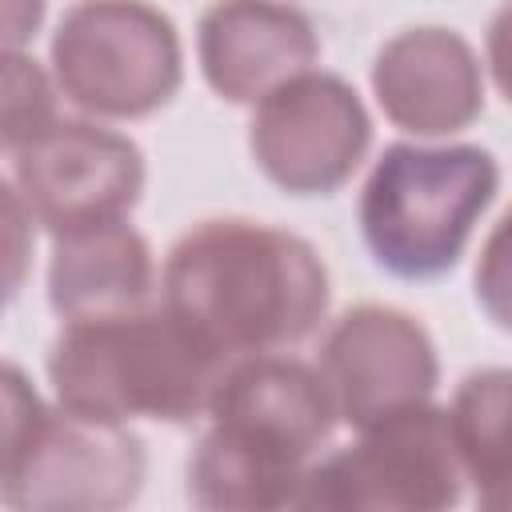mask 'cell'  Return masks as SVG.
I'll return each mask as SVG.
<instances>
[{"mask_svg": "<svg viewBox=\"0 0 512 512\" xmlns=\"http://www.w3.org/2000/svg\"><path fill=\"white\" fill-rule=\"evenodd\" d=\"M160 292L228 360L296 348L332 300L328 268L304 236L244 216L188 228L164 256Z\"/></svg>", "mask_w": 512, "mask_h": 512, "instance_id": "6da1fadb", "label": "cell"}, {"mask_svg": "<svg viewBox=\"0 0 512 512\" xmlns=\"http://www.w3.org/2000/svg\"><path fill=\"white\" fill-rule=\"evenodd\" d=\"M336 420L320 368L284 352L232 360L208 432L188 456V500L208 512L300 508L308 468Z\"/></svg>", "mask_w": 512, "mask_h": 512, "instance_id": "7a4b0ae2", "label": "cell"}, {"mask_svg": "<svg viewBox=\"0 0 512 512\" xmlns=\"http://www.w3.org/2000/svg\"><path fill=\"white\" fill-rule=\"evenodd\" d=\"M228 364L168 304H144L64 320L48 348V384L56 404L84 420L192 424L208 416Z\"/></svg>", "mask_w": 512, "mask_h": 512, "instance_id": "3957f363", "label": "cell"}, {"mask_svg": "<svg viewBox=\"0 0 512 512\" xmlns=\"http://www.w3.org/2000/svg\"><path fill=\"white\" fill-rule=\"evenodd\" d=\"M500 192V164L480 144H388L360 188V236L400 280L452 272Z\"/></svg>", "mask_w": 512, "mask_h": 512, "instance_id": "277c9868", "label": "cell"}, {"mask_svg": "<svg viewBox=\"0 0 512 512\" xmlns=\"http://www.w3.org/2000/svg\"><path fill=\"white\" fill-rule=\"evenodd\" d=\"M148 472L144 440L128 424L84 420L52 408L20 364H4L0 500L32 512H108L140 496Z\"/></svg>", "mask_w": 512, "mask_h": 512, "instance_id": "5b68a950", "label": "cell"}, {"mask_svg": "<svg viewBox=\"0 0 512 512\" xmlns=\"http://www.w3.org/2000/svg\"><path fill=\"white\" fill-rule=\"evenodd\" d=\"M48 64L64 100L96 120H144L184 84L180 32L148 0H76L52 32Z\"/></svg>", "mask_w": 512, "mask_h": 512, "instance_id": "8992f818", "label": "cell"}, {"mask_svg": "<svg viewBox=\"0 0 512 512\" xmlns=\"http://www.w3.org/2000/svg\"><path fill=\"white\" fill-rule=\"evenodd\" d=\"M464 464L448 408L424 400L360 428V440L312 460L300 508L440 512L464 496Z\"/></svg>", "mask_w": 512, "mask_h": 512, "instance_id": "52a82bcc", "label": "cell"}, {"mask_svg": "<svg viewBox=\"0 0 512 512\" xmlns=\"http://www.w3.org/2000/svg\"><path fill=\"white\" fill-rule=\"evenodd\" d=\"M368 144L372 116L360 92L320 68L272 88L248 124L256 168L288 196H332L364 164Z\"/></svg>", "mask_w": 512, "mask_h": 512, "instance_id": "ba28073f", "label": "cell"}, {"mask_svg": "<svg viewBox=\"0 0 512 512\" xmlns=\"http://www.w3.org/2000/svg\"><path fill=\"white\" fill-rule=\"evenodd\" d=\"M8 180L52 236L128 220L144 192V152L100 120H56L8 152Z\"/></svg>", "mask_w": 512, "mask_h": 512, "instance_id": "9c48e42d", "label": "cell"}, {"mask_svg": "<svg viewBox=\"0 0 512 512\" xmlns=\"http://www.w3.org/2000/svg\"><path fill=\"white\" fill-rule=\"evenodd\" d=\"M336 416L348 428L432 400L440 384V356L428 328L392 304H356L332 320L316 360Z\"/></svg>", "mask_w": 512, "mask_h": 512, "instance_id": "30bf717a", "label": "cell"}, {"mask_svg": "<svg viewBox=\"0 0 512 512\" xmlns=\"http://www.w3.org/2000/svg\"><path fill=\"white\" fill-rule=\"evenodd\" d=\"M372 96L400 132L456 136L484 112V64L456 28H404L372 60Z\"/></svg>", "mask_w": 512, "mask_h": 512, "instance_id": "8fae6325", "label": "cell"}, {"mask_svg": "<svg viewBox=\"0 0 512 512\" xmlns=\"http://www.w3.org/2000/svg\"><path fill=\"white\" fill-rule=\"evenodd\" d=\"M316 56V24L288 0H212L196 24L200 76L228 104H260Z\"/></svg>", "mask_w": 512, "mask_h": 512, "instance_id": "7c38bea8", "label": "cell"}, {"mask_svg": "<svg viewBox=\"0 0 512 512\" xmlns=\"http://www.w3.org/2000/svg\"><path fill=\"white\" fill-rule=\"evenodd\" d=\"M152 288H156L152 248L128 220L52 236L48 304L60 320L144 308Z\"/></svg>", "mask_w": 512, "mask_h": 512, "instance_id": "4fadbf2b", "label": "cell"}, {"mask_svg": "<svg viewBox=\"0 0 512 512\" xmlns=\"http://www.w3.org/2000/svg\"><path fill=\"white\" fill-rule=\"evenodd\" d=\"M452 436L484 508L512 512V368H476L456 384Z\"/></svg>", "mask_w": 512, "mask_h": 512, "instance_id": "5bb4252c", "label": "cell"}, {"mask_svg": "<svg viewBox=\"0 0 512 512\" xmlns=\"http://www.w3.org/2000/svg\"><path fill=\"white\" fill-rule=\"evenodd\" d=\"M56 76L40 68L24 48H4V152L24 148L40 132H48L60 112H56Z\"/></svg>", "mask_w": 512, "mask_h": 512, "instance_id": "9a60e30c", "label": "cell"}, {"mask_svg": "<svg viewBox=\"0 0 512 512\" xmlns=\"http://www.w3.org/2000/svg\"><path fill=\"white\" fill-rule=\"evenodd\" d=\"M472 288H476V304L484 308V316L500 332H512V208L484 236Z\"/></svg>", "mask_w": 512, "mask_h": 512, "instance_id": "2e32d148", "label": "cell"}, {"mask_svg": "<svg viewBox=\"0 0 512 512\" xmlns=\"http://www.w3.org/2000/svg\"><path fill=\"white\" fill-rule=\"evenodd\" d=\"M4 196V292L8 300H16L20 284H24V268H28V256H32V208L24 204V196L16 192L12 180H4L0 188Z\"/></svg>", "mask_w": 512, "mask_h": 512, "instance_id": "e0dca14e", "label": "cell"}, {"mask_svg": "<svg viewBox=\"0 0 512 512\" xmlns=\"http://www.w3.org/2000/svg\"><path fill=\"white\" fill-rule=\"evenodd\" d=\"M484 56H488V72H492L496 92L512 104V0H504L496 8V16L488 20Z\"/></svg>", "mask_w": 512, "mask_h": 512, "instance_id": "ac0fdd59", "label": "cell"}, {"mask_svg": "<svg viewBox=\"0 0 512 512\" xmlns=\"http://www.w3.org/2000/svg\"><path fill=\"white\" fill-rule=\"evenodd\" d=\"M44 24V0H4V48H24Z\"/></svg>", "mask_w": 512, "mask_h": 512, "instance_id": "d6986e66", "label": "cell"}]
</instances>
